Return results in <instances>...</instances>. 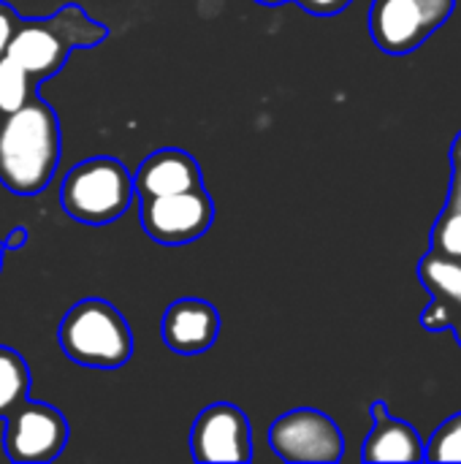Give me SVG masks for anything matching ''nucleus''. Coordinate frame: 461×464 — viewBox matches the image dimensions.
I'll return each mask as SVG.
<instances>
[{
	"mask_svg": "<svg viewBox=\"0 0 461 464\" xmlns=\"http://www.w3.org/2000/svg\"><path fill=\"white\" fill-rule=\"evenodd\" d=\"M60 163V120L38 95L0 117V185L16 196L41 193Z\"/></svg>",
	"mask_w": 461,
	"mask_h": 464,
	"instance_id": "nucleus-1",
	"label": "nucleus"
},
{
	"mask_svg": "<svg viewBox=\"0 0 461 464\" xmlns=\"http://www.w3.org/2000/svg\"><path fill=\"white\" fill-rule=\"evenodd\" d=\"M109 38V27L84 14L82 5L68 3L43 19H19L8 44V57L16 60L33 87L57 76L73 49H90Z\"/></svg>",
	"mask_w": 461,
	"mask_h": 464,
	"instance_id": "nucleus-2",
	"label": "nucleus"
},
{
	"mask_svg": "<svg viewBox=\"0 0 461 464\" xmlns=\"http://www.w3.org/2000/svg\"><path fill=\"white\" fill-rule=\"evenodd\" d=\"M62 353L82 367L117 370L133 356V332L122 313L106 299H82L60 321Z\"/></svg>",
	"mask_w": 461,
	"mask_h": 464,
	"instance_id": "nucleus-3",
	"label": "nucleus"
},
{
	"mask_svg": "<svg viewBox=\"0 0 461 464\" xmlns=\"http://www.w3.org/2000/svg\"><path fill=\"white\" fill-rule=\"evenodd\" d=\"M133 177L122 160L98 155L76 163L60 185V207L68 218L101 228L122 218L133 201Z\"/></svg>",
	"mask_w": 461,
	"mask_h": 464,
	"instance_id": "nucleus-4",
	"label": "nucleus"
},
{
	"mask_svg": "<svg viewBox=\"0 0 461 464\" xmlns=\"http://www.w3.org/2000/svg\"><path fill=\"white\" fill-rule=\"evenodd\" d=\"M451 11L454 0H372L370 33L386 54H410Z\"/></svg>",
	"mask_w": 461,
	"mask_h": 464,
	"instance_id": "nucleus-5",
	"label": "nucleus"
},
{
	"mask_svg": "<svg viewBox=\"0 0 461 464\" xmlns=\"http://www.w3.org/2000/svg\"><path fill=\"white\" fill-rule=\"evenodd\" d=\"M269 446L291 464H334L345 454V438L334 419L312 408L283 413L269 430Z\"/></svg>",
	"mask_w": 461,
	"mask_h": 464,
	"instance_id": "nucleus-6",
	"label": "nucleus"
},
{
	"mask_svg": "<svg viewBox=\"0 0 461 464\" xmlns=\"http://www.w3.org/2000/svg\"><path fill=\"white\" fill-rule=\"evenodd\" d=\"M3 421H5L3 449L5 457L16 464L54 462L71 438V427L65 416L46 402L24 400Z\"/></svg>",
	"mask_w": 461,
	"mask_h": 464,
	"instance_id": "nucleus-7",
	"label": "nucleus"
},
{
	"mask_svg": "<svg viewBox=\"0 0 461 464\" xmlns=\"http://www.w3.org/2000/svg\"><path fill=\"white\" fill-rule=\"evenodd\" d=\"M215 204L204 185L141 201V226L160 245H187L212 228Z\"/></svg>",
	"mask_w": 461,
	"mask_h": 464,
	"instance_id": "nucleus-8",
	"label": "nucleus"
},
{
	"mask_svg": "<svg viewBox=\"0 0 461 464\" xmlns=\"http://www.w3.org/2000/svg\"><path fill=\"white\" fill-rule=\"evenodd\" d=\"M190 454L196 462H250L253 430L247 413L231 402L204 408L190 430Z\"/></svg>",
	"mask_w": 461,
	"mask_h": 464,
	"instance_id": "nucleus-9",
	"label": "nucleus"
},
{
	"mask_svg": "<svg viewBox=\"0 0 461 464\" xmlns=\"http://www.w3.org/2000/svg\"><path fill=\"white\" fill-rule=\"evenodd\" d=\"M220 313L206 299H177L163 313V343L179 356L206 353L220 334Z\"/></svg>",
	"mask_w": 461,
	"mask_h": 464,
	"instance_id": "nucleus-10",
	"label": "nucleus"
},
{
	"mask_svg": "<svg viewBox=\"0 0 461 464\" xmlns=\"http://www.w3.org/2000/svg\"><path fill=\"white\" fill-rule=\"evenodd\" d=\"M198 185H204L198 160L190 152L177 150V147H166V150L147 155L133 174V190L141 201L182 193Z\"/></svg>",
	"mask_w": 461,
	"mask_h": 464,
	"instance_id": "nucleus-11",
	"label": "nucleus"
},
{
	"mask_svg": "<svg viewBox=\"0 0 461 464\" xmlns=\"http://www.w3.org/2000/svg\"><path fill=\"white\" fill-rule=\"evenodd\" d=\"M375 427L364 443L367 462H424V443L418 432L399 419H391L383 402L372 405Z\"/></svg>",
	"mask_w": 461,
	"mask_h": 464,
	"instance_id": "nucleus-12",
	"label": "nucleus"
},
{
	"mask_svg": "<svg viewBox=\"0 0 461 464\" xmlns=\"http://www.w3.org/2000/svg\"><path fill=\"white\" fill-rule=\"evenodd\" d=\"M418 277L432 291V296L451 302L461 313V261L432 250L418 264Z\"/></svg>",
	"mask_w": 461,
	"mask_h": 464,
	"instance_id": "nucleus-13",
	"label": "nucleus"
},
{
	"mask_svg": "<svg viewBox=\"0 0 461 464\" xmlns=\"http://www.w3.org/2000/svg\"><path fill=\"white\" fill-rule=\"evenodd\" d=\"M30 383L33 378L24 356L8 345H0V419H5L30 397Z\"/></svg>",
	"mask_w": 461,
	"mask_h": 464,
	"instance_id": "nucleus-14",
	"label": "nucleus"
},
{
	"mask_svg": "<svg viewBox=\"0 0 461 464\" xmlns=\"http://www.w3.org/2000/svg\"><path fill=\"white\" fill-rule=\"evenodd\" d=\"M35 87L27 79L24 68L8 54L0 57V117L22 109L30 98H35Z\"/></svg>",
	"mask_w": 461,
	"mask_h": 464,
	"instance_id": "nucleus-15",
	"label": "nucleus"
},
{
	"mask_svg": "<svg viewBox=\"0 0 461 464\" xmlns=\"http://www.w3.org/2000/svg\"><path fill=\"white\" fill-rule=\"evenodd\" d=\"M424 459L429 462H461V413L443 421V427L432 435L424 449Z\"/></svg>",
	"mask_w": 461,
	"mask_h": 464,
	"instance_id": "nucleus-16",
	"label": "nucleus"
},
{
	"mask_svg": "<svg viewBox=\"0 0 461 464\" xmlns=\"http://www.w3.org/2000/svg\"><path fill=\"white\" fill-rule=\"evenodd\" d=\"M432 250L461 261V209L446 207L432 228Z\"/></svg>",
	"mask_w": 461,
	"mask_h": 464,
	"instance_id": "nucleus-17",
	"label": "nucleus"
},
{
	"mask_svg": "<svg viewBox=\"0 0 461 464\" xmlns=\"http://www.w3.org/2000/svg\"><path fill=\"white\" fill-rule=\"evenodd\" d=\"M456 315H459V310L451 304V302H446V299H432V304L424 310V315H421V324L427 326V329H448V326H454V321H456Z\"/></svg>",
	"mask_w": 461,
	"mask_h": 464,
	"instance_id": "nucleus-18",
	"label": "nucleus"
},
{
	"mask_svg": "<svg viewBox=\"0 0 461 464\" xmlns=\"http://www.w3.org/2000/svg\"><path fill=\"white\" fill-rule=\"evenodd\" d=\"M19 19H22V16H19L8 3H3V0H0V57H5L8 44H11L14 33H16Z\"/></svg>",
	"mask_w": 461,
	"mask_h": 464,
	"instance_id": "nucleus-19",
	"label": "nucleus"
},
{
	"mask_svg": "<svg viewBox=\"0 0 461 464\" xmlns=\"http://www.w3.org/2000/svg\"><path fill=\"white\" fill-rule=\"evenodd\" d=\"M296 3L315 16H334L340 11H345L353 0H296Z\"/></svg>",
	"mask_w": 461,
	"mask_h": 464,
	"instance_id": "nucleus-20",
	"label": "nucleus"
},
{
	"mask_svg": "<svg viewBox=\"0 0 461 464\" xmlns=\"http://www.w3.org/2000/svg\"><path fill=\"white\" fill-rule=\"evenodd\" d=\"M27 242H30V231H27L24 226H14V228L5 234V239H3V247H5V250H22Z\"/></svg>",
	"mask_w": 461,
	"mask_h": 464,
	"instance_id": "nucleus-21",
	"label": "nucleus"
},
{
	"mask_svg": "<svg viewBox=\"0 0 461 464\" xmlns=\"http://www.w3.org/2000/svg\"><path fill=\"white\" fill-rule=\"evenodd\" d=\"M448 207L461 209V169H454V182H451V193H448Z\"/></svg>",
	"mask_w": 461,
	"mask_h": 464,
	"instance_id": "nucleus-22",
	"label": "nucleus"
},
{
	"mask_svg": "<svg viewBox=\"0 0 461 464\" xmlns=\"http://www.w3.org/2000/svg\"><path fill=\"white\" fill-rule=\"evenodd\" d=\"M451 160H454V169H461V133L454 141V150H451Z\"/></svg>",
	"mask_w": 461,
	"mask_h": 464,
	"instance_id": "nucleus-23",
	"label": "nucleus"
},
{
	"mask_svg": "<svg viewBox=\"0 0 461 464\" xmlns=\"http://www.w3.org/2000/svg\"><path fill=\"white\" fill-rule=\"evenodd\" d=\"M454 332H456V340H459V345H461V313L456 315V321H454V326H451Z\"/></svg>",
	"mask_w": 461,
	"mask_h": 464,
	"instance_id": "nucleus-24",
	"label": "nucleus"
},
{
	"mask_svg": "<svg viewBox=\"0 0 461 464\" xmlns=\"http://www.w3.org/2000/svg\"><path fill=\"white\" fill-rule=\"evenodd\" d=\"M255 3H266V5H280V3H285V0H255Z\"/></svg>",
	"mask_w": 461,
	"mask_h": 464,
	"instance_id": "nucleus-25",
	"label": "nucleus"
},
{
	"mask_svg": "<svg viewBox=\"0 0 461 464\" xmlns=\"http://www.w3.org/2000/svg\"><path fill=\"white\" fill-rule=\"evenodd\" d=\"M3 258H5V247H3V242H0V272H3Z\"/></svg>",
	"mask_w": 461,
	"mask_h": 464,
	"instance_id": "nucleus-26",
	"label": "nucleus"
}]
</instances>
